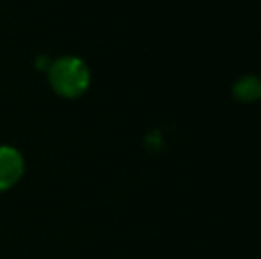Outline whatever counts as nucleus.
<instances>
[{"label":"nucleus","mask_w":261,"mask_h":259,"mask_svg":"<svg viewBox=\"0 0 261 259\" xmlns=\"http://www.w3.org/2000/svg\"><path fill=\"white\" fill-rule=\"evenodd\" d=\"M50 85L62 98H79L89 89L91 71L79 57H62L48 71Z\"/></svg>","instance_id":"nucleus-1"},{"label":"nucleus","mask_w":261,"mask_h":259,"mask_svg":"<svg viewBox=\"0 0 261 259\" xmlns=\"http://www.w3.org/2000/svg\"><path fill=\"white\" fill-rule=\"evenodd\" d=\"M25 170L23 156L11 146L0 148V192L13 188L21 180Z\"/></svg>","instance_id":"nucleus-2"},{"label":"nucleus","mask_w":261,"mask_h":259,"mask_svg":"<svg viewBox=\"0 0 261 259\" xmlns=\"http://www.w3.org/2000/svg\"><path fill=\"white\" fill-rule=\"evenodd\" d=\"M233 98L240 103H254L261 98V78L254 75L240 76L233 83Z\"/></svg>","instance_id":"nucleus-3"}]
</instances>
